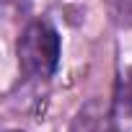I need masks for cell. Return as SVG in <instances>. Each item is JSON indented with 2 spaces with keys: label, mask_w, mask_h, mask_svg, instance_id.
Here are the masks:
<instances>
[{
  "label": "cell",
  "mask_w": 132,
  "mask_h": 132,
  "mask_svg": "<svg viewBox=\"0 0 132 132\" xmlns=\"http://www.w3.org/2000/svg\"><path fill=\"white\" fill-rule=\"evenodd\" d=\"M5 132H23V129H5Z\"/></svg>",
  "instance_id": "obj_3"
},
{
  "label": "cell",
  "mask_w": 132,
  "mask_h": 132,
  "mask_svg": "<svg viewBox=\"0 0 132 132\" xmlns=\"http://www.w3.org/2000/svg\"><path fill=\"white\" fill-rule=\"evenodd\" d=\"M122 104H124V109H127V114H132V75L124 80V86H122Z\"/></svg>",
  "instance_id": "obj_2"
},
{
  "label": "cell",
  "mask_w": 132,
  "mask_h": 132,
  "mask_svg": "<svg viewBox=\"0 0 132 132\" xmlns=\"http://www.w3.org/2000/svg\"><path fill=\"white\" fill-rule=\"evenodd\" d=\"M60 34L47 21H34L18 39V65L26 78H52L60 65Z\"/></svg>",
  "instance_id": "obj_1"
}]
</instances>
